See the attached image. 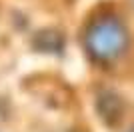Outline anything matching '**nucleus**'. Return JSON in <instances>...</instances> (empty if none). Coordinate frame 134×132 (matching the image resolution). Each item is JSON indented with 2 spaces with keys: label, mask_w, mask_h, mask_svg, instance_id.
Listing matches in <instances>:
<instances>
[{
  "label": "nucleus",
  "mask_w": 134,
  "mask_h": 132,
  "mask_svg": "<svg viewBox=\"0 0 134 132\" xmlns=\"http://www.w3.org/2000/svg\"><path fill=\"white\" fill-rule=\"evenodd\" d=\"M128 28L116 14H102L84 30V48L94 62L108 64L118 60L128 50Z\"/></svg>",
  "instance_id": "1"
},
{
  "label": "nucleus",
  "mask_w": 134,
  "mask_h": 132,
  "mask_svg": "<svg viewBox=\"0 0 134 132\" xmlns=\"http://www.w3.org/2000/svg\"><path fill=\"white\" fill-rule=\"evenodd\" d=\"M130 132H134V130H130Z\"/></svg>",
  "instance_id": "2"
}]
</instances>
